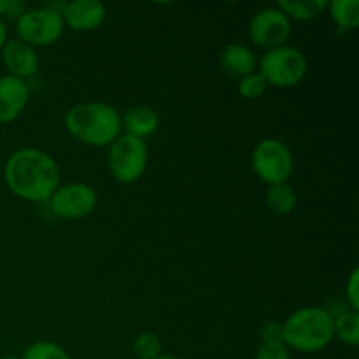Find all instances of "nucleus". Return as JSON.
<instances>
[{"mask_svg": "<svg viewBox=\"0 0 359 359\" xmlns=\"http://www.w3.org/2000/svg\"><path fill=\"white\" fill-rule=\"evenodd\" d=\"M4 181L18 198L42 203L48 202L60 186V167L46 151L21 147L7 158Z\"/></svg>", "mask_w": 359, "mask_h": 359, "instance_id": "nucleus-1", "label": "nucleus"}, {"mask_svg": "<svg viewBox=\"0 0 359 359\" xmlns=\"http://www.w3.org/2000/svg\"><path fill=\"white\" fill-rule=\"evenodd\" d=\"M65 128L86 146L109 147L121 135V114L105 102H81L67 111Z\"/></svg>", "mask_w": 359, "mask_h": 359, "instance_id": "nucleus-2", "label": "nucleus"}, {"mask_svg": "<svg viewBox=\"0 0 359 359\" xmlns=\"http://www.w3.org/2000/svg\"><path fill=\"white\" fill-rule=\"evenodd\" d=\"M283 326L284 346L297 353H319L333 340L332 312L321 307L298 309L283 323Z\"/></svg>", "mask_w": 359, "mask_h": 359, "instance_id": "nucleus-3", "label": "nucleus"}, {"mask_svg": "<svg viewBox=\"0 0 359 359\" xmlns=\"http://www.w3.org/2000/svg\"><path fill=\"white\" fill-rule=\"evenodd\" d=\"M309 63L304 53L290 44L265 51L258 62V74L266 86L293 88L307 76Z\"/></svg>", "mask_w": 359, "mask_h": 359, "instance_id": "nucleus-4", "label": "nucleus"}, {"mask_svg": "<svg viewBox=\"0 0 359 359\" xmlns=\"http://www.w3.org/2000/svg\"><path fill=\"white\" fill-rule=\"evenodd\" d=\"M149 163L147 142L137 137L121 133L107 151V167L112 177L121 184L137 182Z\"/></svg>", "mask_w": 359, "mask_h": 359, "instance_id": "nucleus-5", "label": "nucleus"}, {"mask_svg": "<svg viewBox=\"0 0 359 359\" xmlns=\"http://www.w3.org/2000/svg\"><path fill=\"white\" fill-rule=\"evenodd\" d=\"M251 165L255 174L269 186L290 181L294 168V158L290 147L279 139H263L252 149Z\"/></svg>", "mask_w": 359, "mask_h": 359, "instance_id": "nucleus-6", "label": "nucleus"}, {"mask_svg": "<svg viewBox=\"0 0 359 359\" xmlns=\"http://www.w3.org/2000/svg\"><path fill=\"white\" fill-rule=\"evenodd\" d=\"M65 30L62 13L51 7L27 9L16 18V35L32 48H44L60 41Z\"/></svg>", "mask_w": 359, "mask_h": 359, "instance_id": "nucleus-7", "label": "nucleus"}, {"mask_svg": "<svg viewBox=\"0 0 359 359\" xmlns=\"http://www.w3.org/2000/svg\"><path fill=\"white\" fill-rule=\"evenodd\" d=\"M97 202V191L86 182L58 186L48 200L51 212L62 219H83L93 212Z\"/></svg>", "mask_w": 359, "mask_h": 359, "instance_id": "nucleus-8", "label": "nucleus"}, {"mask_svg": "<svg viewBox=\"0 0 359 359\" xmlns=\"http://www.w3.org/2000/svg\"><path fill=\"white\" fill-rule=\"evenodd\" d=\"M248 32L251 41L258 48L270 51V49L286 44L291 35V21L277 6L265 7L252 14Z\"/></svg>", "mask_w": 359, "mask_h": 359, "instance_id": "nucleus-9", "label": "nucleus"}, {"mask_svg": "<svg viewBox=\"0 0 359 359\" xmlns=\"http://www.w3.org/2000/svg\"><path fill=\"white\" fill-rule=\"evenodd\" d=\"M30 102V86L18 77L0 76V125L16 121Z\"/></svg>", "mask_w": 359, "mask_h": 359, "instance_id": "nucleus-10", "label": "nucleus"}, {"mask_svg": "<svg viewBox=\"0 0 359 359\" xmlns=\"http://www.w3.org/2000/svg\"><path fill=\"white\" fill-rule=\"evenodd\" d=\"M63 23L74 32L97 30L107 18V9L100 0H72L62 11Z\"/></svg>", "mask_w": 359, "mask_h": 359, "instance_id": "nucleus-11", "label": "nucleus"}, {"mask_svg": "<svg viewBox=\"0 0 359 359\" xmlns=\"http://www.w3.org/2000/svg\"><path fill=\"white\" fill-rule=\"evenodd\" d=\"M0 56H2V63L7 69V72H9V76L27 81L28 77L37 74V51H35V48L28 46L27 42L20 41L18 37L9 39V41L6 42Z\"/></svg>", "mask_w": 359, "mask_h": 359, "instance_id": "nucleus-12", "label": "nucleus"}, {"mask_svg": "<svg viewBox=\"0 0 359 359\" xmlns=\"http://www.w3.org/2000/svg\"><path fill=\"white\" fill-rule=\"evenodd\" d=\"M121 128L126 135L146 140L160 128V116L149 105H133L123 112Z\"/></svg>", "mask_w": 359, "mask_h": 359, "instance_id": "nucleus-13", "label": "nucleus"}, {"mask_svg": "<svg viewBox=\"0 0 359 359\" xmlns=\"http://www.w3.org/2000/svg\"><path fill=\"white\" fill-rule=\"evenodd\" d=\"M219 65L228 76L242 79V77L256 72L258 60H256L255 51L245 44H228L221 51Z\"/></svg>", "mask_w": 359, "mask_h": 359, "instance_id": "nucleus-14", "label": "nucleus"}, {"mask_svg": "<svg viewBox=\"0 0 359 359\" xmlns=\"http://www.w3.org/2000/svg\"><path fill=\"white\" fill-rule=\"evenodd\" d=\"M333 318V339H339L346 346L356 347L359 344V312L349 307L332 314Z\"/></svg>", "mask_w": 359, "mask_h": 359, "instance_id": "nucleus-15", "label": "nucleus"}, {"mask_svg": "<svg viewBox=\"0 0 359 359\" xmlns=\"http://www.w3.org/2000/svg\"><path fill=\"white\" fill-rule=\"evenodd\" d=\"M277 7L290 18V21H311L325 13L328 0H280Z\"/></svg>", "mask_w": 359, "mask_h": 359, "instance_id": "nucleus-16", "label": "nucleus"}, {"mask_svg": "<svg viewBox=\"0 0 359 359\" xmlns=\"http://www.w3.org/2000/svg\"><path fill=\"white\" fill-rule=\"evenodd\" d=\"M298 202L297 191L293 189V186L283 182V184L269 186V191H266V205L272 210L273 214H279V216H287L294 210Z\"/></svg>", "mask_w": 359, "mask_h": 359, "instance_id": "nucleus-17", "label": "nucleus"}, {"mask_svg": "<svg viewBox=\"0 0 359 359\" xmlns=\"http://www.w3.org/2000/svg\"><path fill=\"white\" fill-rule=\"evenodd\" d=\"M326 9L332 14L337 27L354 30L359 25V0H333Z\"/></svg>", "mask_w": 359, "mask_h": 359, "instance_id": "nucleus-18", "label": "nucleus"}, {"mask_svg": "<svg viewBox=\"0 0 359 359\" xmlns=\"http://www.w3.org/2000/svg\"><path fill=\"white\" fill-rule=\"evenodd\" d=\"M132 351L137 359H156L163 354V344L154 332H142L133 340Z\"/></svg>", "mask_w": 359, "mask_h": 359, "instance_id": "nucleus-19", "label": "nucleus"}, {"mask_svg": "<svg viewBox=\"0 0 359 359\" xmlns=\"http://www.w3.org/2000/svg\"><path fill=\"white\" fill-rule=\"evenodd\" d=\"M20 359H72L67 349L51 340H39L23 351Z\"/></svg>", "mask_w": 359, "mask_h": 359, "instance_id": "nucleus-20", "label": "nucleus"}, {"mask_svg": "<svg viewBox=\"0 0 359 359\" xmlns=\"http://www.w3.org/2000/svg\"><path fill=\"white\" fill-rule=\"evenodd\" d=\"M238 95L245 100H255V98H259L266 91V83L258 72H252L249 76L238 79Z\"/></svg>", "mask_w": 359, "mask_h": 359, "instance_id": "nucleus-21", "label": "nucleus"}, {"mask_svg": "<svg viewBox=\"0 0 359 359\" xmlns=\"http://www.w3.org/2000/svg\"><path fill=\"white\" fill-rule=\"evenodd\" d=\"M262 344H284V326L280 321H266L259 330Z\"/></svg>", "mask_w": 359, "mask_h": 359, "instance_id": "nucleus-22", "label": "nucleus"}, {"mask_svg": "<svg viewBox=\"0 0 359 359\" xmlns=\"http://www.w3.org/2000/svg\"><path fill=\"white\" fill-rule=\"evenodd\" d=\"M255 359H291V353L284 344H262Z\"/></svg>", "mask_w": 359, "mask_h": 359, "instance_id": "nucleus-23", "label": "nucleus"}, {"mask_svg": "<svg viewBox=\"0 0 359 359\" xmlns=\"http://www.w3.org/2000/svg\"><path fill=\"white\" fill-rule=\"evenodd\" d=\"M346 300L351 311L359 312V270L354 269L351 272L346 284Z\"/></svg>", "mask_w": 359, "mask_h": 359, "instance_id": "nucleus-24", "label": "nucleus"}, {"mask_svg": "<svg viewBox=\"0 0 359 359\" xmlns=\"http://www.w3.org/2000/svg\"><path fill=\"white\" fill-rule=\"evenodd\" d=\"M7 41H9V32H7V25H6V21L0 20V53H2L4 46H6Z\"/></svg>", "mask_w": 359, "mask_h": 359, "instance_id": "nucleus-25", "label": "nucleus"}, {"mask_svg": "<svg viewBox=\"0 0 359 359\" xmlns=\"http://www.w3.org/2000/svg\"><path fill=\"white\" fill-rule=\"evenodd\" d=\"M9 6H11V0H0V20H2V16H6L7 14Z\"/></svg>", "mask_w": 359, "mask_h": 359, "instance_id": "nucleus-26", "label": "nucleus"}, {"mask_svg": "<svg viewBox=\"0 0 359 359\" xmlns=\"http://www.w3.org/2000/svg\"><path fill=\"white\" fill-rule=\"evenodd\" d=\"M156 359H181V358L172 356V354H161V356H160V358H156Z\"/></svg>", "mask_w": 359, "mask_h": 359, "instance_id": "nucleus-27", "label": "nucleus"}, {"mask_svg": "<svg viewBox=\"0 0 359 359\" xmlns=\"http://www.w3.org/2000/svg\"><path fill=\"white\" fill-rule=\"evenodd\" d=\"M0 359H20V358H16V356H4V358H0Z\"/></svg>", "mask_w": 359, "mask_h": 359, "instance_id": "nucleus-28", "label": "nucleus"}]
</instances>
